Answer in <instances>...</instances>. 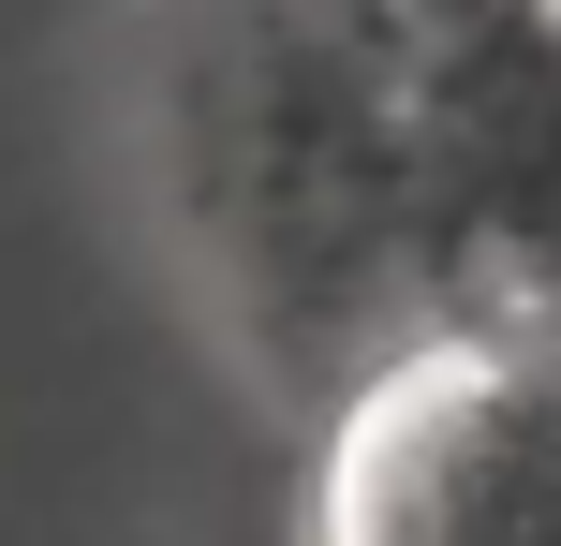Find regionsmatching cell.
I'll return each mask as SVG.
<instances>
[{
  "mask_svg": "<svg viewBox=\"0 0 561 546\" xmlns=\"http://www.w3.org/2000/svg\"><path fill=\"white\" fill-rule=\"evenodd\" d=\"M325 546H561V311L428 325L355 370Z\"/></svg>",
  "mask_w": 561,
  "mask_h": 546,
  "instance_id": "obj_1",
  "label": "cell"
}]
</instances>
